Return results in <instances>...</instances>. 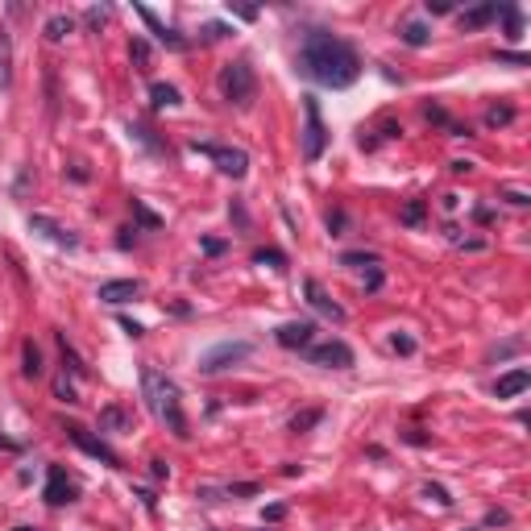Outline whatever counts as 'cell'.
<instances>
[{
  "label": "cell",
  "mask_w": 531,
  "mask_h": 531,
  "mask_svg": "<svg viewBox=\"0 0 531 531\" xmlns=\"http://www.w3.org/2000/svg\"><path fill=\"white\" fill-rule=\"evenodd\" d=\"M149 473L162 482V478H170V469H167V461H149Z\"/></svg>",
  "instance_id": "obj_45"
},
{
  "label": "cell",
  "mask_w": 531,
  "mask_h": 531,
  "mask_svg": "<svg viewBox=\"0 0 531 531\" xmlns=\"http://www.w3.org/2000/svg\"><path fill=\"white\" fill-rule=\"evenodd\" d=\"M494 17H498V0H482V4H473V9L461 13V29H482Z\"/></svg>",
  "instance_id": "obj_16"
},
{
  "label": "cell",
  "mask_w": 531,
  "mask_h": 531,
  "mask_svg": "<svg viewBox=\"0 0 531 531\" xmlns=\"http://www.w3.org/2000/svg\"><path fill=\"white\" fill-rule=\"evenodd\" d=\"M382 287V266H369V278H365V290H378Z\"/></svg>",
  "instance_id": "obj_40"
},
{
  "label": "cell",
  "mask_w": 531,
  "mask_h": 531,
  "mask_svg": "<svg viewBox=\"0 0 531 531\" xmlns=\"http://www.w3.org/2000/svg\"><path fill=\"white\" fill-rule=\"evenodd\" d=\"M54 394H58L63 403H79V399H75V387L67 382V378H58V382H54Z\"/></svg>",
  "instance_id": "obj_36"
},
{
  "label": "cell",
  "mask_w": 531,
  "mask_h": 531,
  "mask_svg": "<svg viewBox=\"0 0 531 531\" xmlns=\"http://www.w3.org/2000/svg\"><path fill=\"white\" fill-rule=\"evenodd\" d=\"M142 399H145V407L154 411V419H158V424H167L179 440H187V436H191V428H187V415H183V399H179V387L170 382L162 369L142 365Z\"/></svg>",
  "instance_id": "obj_2"
},
{
  "label": "cell",
  "mask_w": 531,
  "mask_h": 531,
  "mask_svg": "<svg viewBox=\"0 0 531 531\" xmlns=\"http://www.w3.org/2000/svg\"><path fill=\"white\" fill-rule=\"evenodd\" d=\"M503 199H507V204H515V208H527V204H531L523 191H503Z\"/></svg>",
  "instance_id": "obj_41"
},
{
  "label": "cell",
  "mask_w": 531,
  "mask_h": 531,
  "mask_svg": "<svg viewBox=\"0 0 531 531\" xmlns=\"http://www.w3.org/2000/svg\"><path fill=\"white\" fill-rule=\"evenodd\" d=\"M129 424H133V415H129L125 407H104L100 411V428H108V432H125Z\"/></svg>",
  "instance_id": "obj_17"
},
{
  "label": "cell",
  "mask_w": 531,
  "mask_h": 531,
  "mask_svg": "<svg viewBox=\"0 0 531 531\" xmlns=\"http://www.w3.org/2000/svg\"><path fill=\"white\" fill-rule=\"evenodd\" d=\"M303 117H307V125H303V158L315 162L324 154V145H328V129L320 121V100L315 96H303Z\"/></svg>",
  "instance_id": "obj_5"
},
{
  "label": "cell",
  "mask_w": 531,
  "mask_h": 531,
  "mask_svg": "<svg viewBox=\"0 0 531 531\" xmlns=\"http://www.w3.org/2000/svg\"><path fill=\"white\" fill-rule=\"evenodd\" d=\"M67 436H71V444H79L88 457H96V461H104V465H112V469H121V457L104 444V440H96V436H88V428H79V424H71L67 428Z\"/></svg>",
  "instance_id": "obj_8"
},
{
  "label": "cell",
  "mask_w": 531,
  "mask_h": 531,
  "mask_svg": "<svg viewBox=\"0 0 531 531\" xmlns=\"http://www.w3.org/2000/svg\"><path fill=\"white\" fill-rule=\"evenodd\" d=\"M249 353H253V340H220V345H212V349L199 357V369H204V374H220V369H228V365H241Z\"/></svg>",
  "instance_id": "obj_4"
},
{
  "label": "cell",
  "mask_w": 531,
  "mask_h": 531,
  "mask_svg": "<svg viewBox=\"0 0 531 531\" xmlns=\"http://www.w3.org/2000/svg\"><path fill=\"white\" fill-rule=\"evenodd\" d=\"M149 96H154V104H158V108H179V104H183V96H179V88H174V83H154V88H149Z\"/></svg>",
  "instance_id": "obj_19"
},
{
  "label": "cell",
  "mask_w": 531,
  "mask_h": 531,
  "mask_svg": "<svg viewBox=\"0 0 531 531\" xmlns=\"http://www.w3.org/2000/svg\"><path fill=\"white\" fill-rule=\"evenodd\" d=\"M216 88H220V96L228 100L233 108H249V104L258 100V75H253V67H249L245 58H237V63L220 67Z\"/></svg>",
  "instance_id": "obj_3"
},
{
  "label": "cell",
  "mask_w": 531,
  "mask_h": 531,
  "mask_svg": "<svg viewBox=\"0 0 531 531\" xmlns=\"http://www.w3.org/2000/svg\"><path fill=\"white\" fill-rule=\"evenodd\" d=\"M498 13L507 17V38H510V42H519V38H523V13H519L515 4H498Z\"/></svg>",
  "instance_id": "obj_22"
},
{
  "label": "cell",
  "mask_w": 531,
  "mask_h": 531,
  "mask_svg": "<svg viewBox=\"0 0 531 531\" xmlns=\"http://www.w3.org/2000/svg\"><path fill=\"white\" fill-rule=\"evenodd\" d=\"M253 262L270 266V270H287V253L283 249H253Z\"/></svg>",
  "instance_id": "obj_25"
},
{
  "label": "cell",
  "mask_w": 531,
  "mask_h": 531,
  "mask_svg": "<svg viewBox=\"0 0 531 531\" xmlns=\"http://www.w3.org/2000/svg\"><path fill=\"white\" fill-rule=\"evenodd\" d=\"M42 494H46L50 507H67V503H75V498H79L75 482L63 473V469H58V465H50V478H46V490H42Z\"/></svg>",
  "instance_id": "obj_9"
},
{
  "label": "cell",
  "mask_w": 531,
  "mask_h": 531,
  "mask_svg": "<svg viewBox=\"0 0 531 531\" xmlns=\"http://www.w3.org/2000/svg\"><path fill=\"white\" fill-rule=\"evenodd\" d=\"M258 490H262L258 482H237V485H224V494H228V498H253Z\"/></svg>",
  "instance_id": "obj_32"
},
{
  "label": "cell",
  "mask_w": 531,
  "mask_h": 531,
  "mask_svg": "<svg viewBox=\"0 0 531 531\" xmlns=\"http://www.w3.org/2000/svg\"><path fill=\"white\" fill-rule=\"evenodd\" d=\"M295 71L312 79L320 88H353L362 79V54L349 46L345 38L328 33V29H307L303 46L295 54Z\"/></svg>",
  "instance_id": "obj_1"
},
{
  "label": "cell",
  "mask_w": 531,
  "mask_h": 531,
  "mask_svg": "<svg viewBox=\"0 0 531 531\" xmlns=\"http://www.w3.org/2000/svg\"><path fill=\"white\" fill-rule=\"evenodd\" d=\"M345 224H349V216H345V212H332V216H328V233H332V237H340V228H345Z\"/></svg>",
  "instance_id": "obj_38"
},
{
  "label": "cell",
  "mask_w": 531,
  "mask_h": 531,
  "mask_svg": "<svg viewBox=\"0 0 531 531\" xmlns=\"http://www.w3.org/2000/svg\"><path fill=\"white\" fill-rule=\"evenodd\" d=\"M108 17H112V9H108V4H92V9L83 13V21L92 25V29H100V25L108 21Z\"/></svg>",
  "instance_id": "obj_31"
},
{
  "label": "cell",
  "mask_w": 531,
  "mask_h": 531,
  "mask_svg": "<svg viewBox=\"0 0 531 531\" xmlns=\"http://www.w3.org/2000/svg\"><path fill=\"white\" fill-rule=\"evenodd\" d=\"M320 419H324V411H303V415L290 419V432H307V428H315Z\"/></svg>",
  "instance_id": "obj_29"
},
{
  "label": "cell",
  "mask_w": 531,
  "mask_h": 531,
  "mask_svg": "<svg viewBox=\"0 0 531 531\" xmlns=\"http://www.w3.org/2000/svg\"><path fill=\"white\" fill-rule=\"evenodd\" d=\"M137 17H142V21L149 25V33H154V38H158L162 46H170V50H187V38H179L174 29H167V25L158 21V17H154V13H149L145 4H137Z\"/></svg>",
  "instance_id": "obj_14"
},
{
  "label": "cell",
  "mask_w": 531,
  "mask_h": 531,
  "mask_svg": "<svg viewBox=\"0 0 531 531\" xmlns=\"http://www.w3.org/2000/svg\"><path fill=\"white\" fill-rule=\"evenodd\" d=\"M216 38H224V25H204V42H216Z\"/></svg>",
  "instance_id": "obj_42"
},
{
  "label": "cell",
  "mask_w": 531,
  "mask_h": 531,
  "mask_svg": "<svg viewBox=\"0 0 531 531\" xmlns=\"http://www.w3.org/2000/svg\"><path fill=\"white\" fill-rule=\"evenodd\" d=\"M9 83H13V46L0 29V88H9Z\"/></svg>",
  "instance_id": "obj_24"
},
{
  "label": "cell",
  "mask_w": 531,
  "mask_h": 531,
  "mask_svg": "<svg viewBox=\"0 0 531 531\" xmlns=\"http://www.w3.org/2000/svg\"><path fill=\"white\" fill-rule=\"evenodd\" d=\"M303 353H307V362L320 365V369H349V365H353V349H349L345 340H324V345H307Z\"/></svg>",
  "instance_id": "obj_7"
},
{
  "label": "cell",
  "mask_w": 531,
  "mask_h": 531,
  "mask_svg": "<svg viewBox=\"0 0 531 531\" xmlns=\"http://www.w3.org/2000/svg\"><path fill=\"white\" fill-rule=\"evenodd\" d=\"M274 340L283 349H307V345H315V324L312 320H290V324H283L274 332Z\"/></svg>",
  "instance_id": "obj_10"
},
{
  "label": "cell",
  "mask_w": 531,
  "mask_h": 531,
  "mask_svg": "<svg viewBox=\"0 0 531 531\" xmlns=\"http://www.w3.org/2000/svg\"><path fill=\"white\" fill-rule=\"evenodd\" d=\"M29 228H33V233H42L46 241L63 245V249H75V245H79V237H75L71 228H63L58 220H50V216H29Z\"/></svg>",
  "instance_id": "obj_12"
},
{
  "label": "cell",
  "mask_w": 531,
  "mask_h": 531,
  "mask_svg": "<svg viewBox=\"0 0 531 531\" xmlns=\"http://www.w3.org/2000/svg\"><path fill=\"white\" fill-rule=\"evenodd\" d=\"M71 29H75V17H67V13H54V17L42 25V33H46L50 42H63V38H67Z\"/></svg>",
  "instance_id": "obj_18"
},
{
  "label": "cell",
  "mask_w": 531,
  "mask_h": 531,
  "mask_svg": "<svg viewBox=\"0 0 531 531\" xmlns=\"http://www.w3.org/2000/svg\"><path fill=\"white\" fill-rule=\"evenodd\" d=\"M191 149L195 154H208V158L216 162V170L228 174V179H241L245 170H249V154H245V149H233V145H208V142H195Z\"/></svg>",
  "instance_id": "obj_6"
},
{
  "label": "cell",
  "mask_w": 531,
  "mask_h": 531,
  "mask_svg": "<svg viewBox=\"0 0 531 531\" xmlns=\"http://www.w3.org/2000/svg\"><path fill=\"white\" fill-rule=\"evenodd\" d=\"M303 295H307V303H312L320 315H328V320H337V324H345V320H349V312H345L340 303H332V299L324 295V287H320L315 278H307V283H303Z\"/></svg>",
  "instance_id": "obj_11"
},
{
  "label": "cell",
  "mask_w": 531,
  "mask_h": 531,
  "mask_svg": "<svg viewBox=\"0 0 531 531\" xmlns=\"http://www.w3.org/2000/svg\"><path fill=\"white\" fill-rule=\"evenodd\" d=\"M494 63H510V67H527V54H515V50H494Z\"/></svg>",
  "instance_id": "obj_35"
},
{
  "label": "cell",
  "mask_w": 531,
  "mask_h": 531,
  "mask_svg": "<svg viewBox=\"0 0 531 531\" xmlns=\"http://www.w3.org/2000/svg\"><path fill=\"white\" fill-rule=\"evenodd\" d=\"M390 349H394V353H403V357H411V353H415V337H407V332H394V337H390Z\"/></svg>",
  "instance_id": "obj_33"
},
{
  "label": "cell",
  "mask_w": 531,
  "mask_h": 531,
  "mask_svg": "<svg viewBox=\"0 0 531 531\" xmlns=\"http://www.w3.org/2000/svg\"><path fill=\"white\" fill-rule=\"evenodd\" d=\"M424 9H428L432 17H444V13H453V0H428Z\"/></svg>",
  "instance_id": "obj_37"
},
{
  "label": "cell",
  "mask_w": 531,
  "mask_h": 531,
  "mask_svg": "<svg viewBox=\"0 0 531 531\" xmlns=\"http://www.w3.org/2000/svg\"><path fill=\"white\" fill-rule=\"evenodd\" d=\"M424 498H432L436 507H453V494H448L444 485H436V482H428V485H424Z\"/></svg>",
  "instance_id": "obj_30"
},
{
  "label": "cell",
  "mask_w": 531,
  "mask_h": 531,
  "mask_svg": "<svg viewBox=\"0 0 531 531\" xmlns=\"http://www.w3.org/2000/svg\"><path fill=\"white\" fill-rule=\"evenodd\" d=\"M399 38H403V42H407V46H428V38H432V29H428V25L424 21H411V25H403V33H399Z\"/></svg>",
  "instance_id": "obj_21"
},
{
  "label": "cell",
  "mask_w": 531,
  "mask_h": 531,
  "mask_svg": "<svg viewBox=\"0 0 531 531\" xmlns=\"http://www.w3.org/2000/svg\"><path fill=\"white\" fill-rule=\"evenodd\" d=\"M340 266H378V253H365V249H349V253H340Z\"/></svg>",
  "instance_id": "obj_28"
},
{
  "label": "cell",
  "mask_w": 531,
  "mask_h": 531,
  "mask_svg": "<svg viewBox=\"0 0 531 531\" xmlns=\"http://www.w3.org/2000/svg\"><path fill=\"white\" fill-rule=\"evenodd\" d=\"M228 9H233V17H241V21H253V17H258L253 4H228Z\"/></svg>",
  "instance_id": "obj_39"
},
{
  "label": "cell",
  "mask_w": 531,
  "mask_h": 531,
  "mask_svg": "<svg viewBox=\"0 0 531 531\" xmlns=\"http://www.w3.org/2000/svg\"><path fill=\"white\" fill-rule=\"evenodd\" d=\"M510 121H515V108H510V104H494V108L485 112V125H490V129H498V125H510Z\"/></svg>",
  "instance_id": "obj_27"
},
{
  "label": "cell",
  "mask_w": 531,
  "mask_h": 531,
  "mask_svg": "<svg viewBox=\"0 0 531 531\" xmlns=\"http://www.w3.org/2000/svg\"><path fill=\"white\" fill-rule=\"evenodd\" d=\"M100 303H129L142 295V283L137 278H112V283H100Z\"/></svg>",
  "instance_id": "obj_13"
},
{
  "label": "cell",
  "mask_w": 531,
  "mask_h": 531,
  "mask_svg": "<svg viewBox=\"0 0 531 531\" xmlns=\"http://www.w3.org/2000/svg\"><path fill=\"white\" fill-rule=\"evenodd\" d=\"M133 216L142 220L145 228H158V224H162V220H158V216H154V212H149V208L142 204V199H133Z\"/></svg>",
  "instance_id": "obj_34"
},
{
  "label": "cell",
  "mask_w": 531,
  "mask_h": 531,
  "mask_svg": "<svg viewBox=\"0 0 531 531\" xmlns=\"http://www.w3.org/2000/svg\"><path fill=\"white\" fill-rule=\"evenodd\" d=\"M13 531H33V527H13Z\"/></svg>",
  "instance_id": "obj_48"
},
{
  "label": "cell",
  "mask_w": 531,
  "mask_h": 531,
  "mask_svg": "<svg viewBox=\"0 0 531 531\" xmlns=\"http://www.w3.org/2000/svg\"><path fill=\"white\" fill-rule=\"evenodd\" d=\"M424 216H428V204H424V199H411V204H403V212H399V220H403L407 228H419Z\"/></svg>",
  "instance_id": "obj_23"
},
{
  "label": "cell",
  "mask_w": 531,
  "mask_h": 531,
  "mask_svg": "<svg viewBox=\"0 0 531 531\" xmlns=\"http://www.w3.org/2000/svg\"><path fill=\"white\" fill-rule=\"evenodd\" d=\"M527 387H531V374L519 365V369H510V374H503V378L494 382V394H498V399H515V394H523Z\"/></svg>",
  "instance_id": "obj_15"
},
{
  "label": "cell",
  "mask_w": 531,
  "mask_h": 531,
  "mask_svg": "<svg viewBox=\"0 0 531 531\" xmlns=\"http://www.w3.org/2000/svg\"><path fill=\"white\" fill-rule=\"evenodd\" d=\"M21 357H25V378H42V353H38V345L33 340H25L21 345Z\"/></svg>",
  "instance_id": "obj_20"
},
{
  "label": "cell",
  "mask_w": 531,
  "mask_h": 531,
  "mask_svg": "<svg viewBox=\"0 0 531 531\" xmlns=\"http://www.w3.org/2000/svg\"><path fill=\"white\" fill-rule=\"evenodd\" d=\"M121 328L129 332V337H142V332H145L142 324H137V320H129V315H121Z\"/></svg>",
  "instance_id": "obj_43"
},
{
  "label": "cell",
  "mask_w": 531,
  "mask_h": 531,
  "mask_svg": "<svg viewBox=\"0 0 531 531\" xmlns=\"http://www.w3.org/2000/svg\"><path fill=\"white\" fill-rule=\"evenodd\" d=\"M129 58H133L137 71H149V42H145V38H133V42H129Z\"/></svg>",
  "instance_id": "obj_26"
},
{
  "label": "cell",
  "mask_w": 531,
  "mask_h": 531,
  "mask_svg": "<svg viewBox=\"0 0 531 531\" xmlns=\"http://www.w3.org/2000/svg\"><path fill=\"white\" fill-rule=\"evenodd\" d=\"M507 519H510L507 510H490V515H485V523H490V527H503Z\"/></svg>",
  "instance_id": "obj_44"
},
{
  "label": "cell",
  "mask_w": 531,
  "mask_h": 531,
  "mask_svg": "<svg viewBox=\"0 0 531 531\" xmlns=\"http://www.w3.org/2000/svg\"><path fill=\"white\" fill-rule=\"evenodd\" d=\"M283 515H287V507H283V503H274V507H266V519H270V523H278Z\"/></svg>",
  "instance_id": "obj_46"
},
{
  "label": "cell",
  "mask_w": 531,
  "mask_h": 531,
  "mask_svg": "<svg viewBox=\"0 0 531 531\" xmlns=\"http://www.w3.org/2000/svg\"><path fill=\"white\" fill-rule=\"evenodd\" d=\"M204 253H212V258H216V253H224V241H216V237H208V241H204Z\"/></svg>",
  "instance_id": "obj_47"
}]
</instances>
